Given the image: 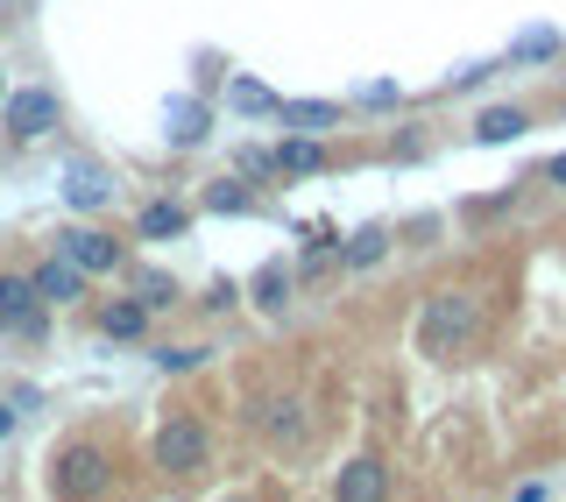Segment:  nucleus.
Instances as JSON below:
<instances>
[{
    "mask_svg": "<svg viewBox=\"0 0 566 502\" xmlns=\"http://www.w3.org/2000/svg\"><path fill=\"white\" fill-rule=\"evenodd\" d=\"M206 453H212V439H206L199 418H170L164 432H156V468L164 474H199Z\"/></svg>",
    "mask_w": 566,
    "mask_h": 502,
    "instance_id": "f257e3e1",
    "label": "nucleus"
},
{
    "mask_svg": "<svg viewBox=\"0 0 566 502\" xmlns=\"http://www.w3.org/2000/svg\"><path fill=\"white\" fill-rule=\"evenodd\" d=\"M468 333H474V297L468 291H447V297L424 304V326H418L424 354H447V339H468Z\"/></svg>",
    "mask_w": 566,
    "mask_h": 502,
    "instance_id": "f03ea898",
    "label": "nucleus"
},
{
    "mask_svg": "<svg viewBox=\"0 0 566 502\" xmlns=\"http://www.w3.org/2000/svg\"><path fill=\"white\" fill-rule=\"evenodd\" d=\"M0 106H8V128L22 135V142H35V135L57 128V100H50V93H8Z\"/></svg>",
    "mask_w": 566,
    "mask_h": 502,
    "instance_id": "7ed1b4c3",
    "label": "nucleus"
},
{
    "mask_svg": "<svg viewBox=\"0 0 566 502\" xmlns=\"http://www.w3.org/2000/svg\"><path fill=\"white\" fill-rule=\"evenodd\" d=\"M57 489H64V495H93V489H106V460L93 453V446H71V453L57 460Z\"/></svg>",
    "mask_w": 566,
    "mask_h": 502,
    "instance_id": "20e7f679",
    "label": "nucleus"
},
{
    "mask_svg": "<svg viewBox=\"0 0 566 502\" xmlns=\"http://www.w3.org/2000/svg\"><path fill=\"white\" fill-rule=\"evenodd\" d=\"M64 262H78V276H85V269L106 276V269H120V248L106 234H85V227H78V234H64Z\"/></svg>",
    "mask_w": 566,
    "mask_h": 502,
    "instance_id": "39448f33",
    "label": "nucleus"
},
{
    "mask_svg": "<svg viewBox=\"0 0 566 502\" xmlns=\"http://www.w3.org/2000/svg\"><path fill=\"white\" fill-rule=\"evenodd\" d=\"M276 121L297 128V135H326L333 121H340V106H326V100H276Z\"/></svg>",
    "mask_w": 566,
    "mask_h": 502,
    "instance_id": "423d86ee",
    "label": "nucleus"
},
{
    "mask_svg": "<svg viewBox=\"0 0 566 502\" xmlns=\"http://www.w3.org/2000/svg\"><path fill=\"white\" fill-rule=\"evenodd\" d=\"M64 199L78 206V212H93V206L114 199V185H106V170H93V164H71L64 170Z\"/></svg>",
    "mask_w": 566,
    "mask_h": 502,
    "instance_id": "0eeeda50",
    "label": "nucleus"
},
{
    "mask_svg": "<svg viewBox=\"0 0 566 502\" xmlns=\"http://www.w3.org/2000/svg\"><path fill=\"white\" fill-rule=\"evenodd\" d=\"M389 489V481H382V468H376V460H347V468H340V481H333V495H340V502H376Z\"/></svg>",
    "mask_w": 566,
    "mask_h": 502,
    "instance_id": "6e6552de",
    "label": "nucleus"
},
{
    "mask_svg": "<svg viewBox=\"0 0 566 502\" xmlns=\"http://www.w3.org/2000/svg\"><path fill=\"white\" fill-rule=\"evenodd\" d=\"M0 318L35 333V283L29 276H0Z\"/></svg>",
    "mask_w": 566,
    "mask_h": 502,
    "instance_id": "1a4fd4ad",
    "label": "nucleus"
},
{
    "mask_svg": "<svg viewBox=\"0 0 566 502\" xmlns=\"http://www.w3.org/2000/svg\"><path fill=\"white\" fill-rule=\"evenodd\" d=\"M29 283H35V297H50V304H71V297H78V262H43Z\"/></svg>",
    "mask_w": 566,
    "mask_h": 502,
    "instance_id": "9d476101",
    "label": "nucleus"
},
{
    "mask_svg": "<svg viewBox=\"0 0 566 502\" xmlns=\"http://www.w3.org/2000/svg\"><path fill=\"white\" fill-rule=\"evenodd\" d=\"M262 432H270V439H305V404H297V397L262 404Z\"/></svg>",
    "mask_w": 566,
    "mask_h": 502,
    "instance_id": "9b49d317",
    "label": "nucleus"
},
{
    "mask_svg": "<svg viewBox=\"0 0 566 502\" xmlns=\"http://www.w3.org/2000/svg\"><path fill=\"white\" fill-rule=\"evenodd\" d=\"M99 326L114 333V339H135L142 326H149V304H142V297H135V304H106V318H99Z\"/></svg>",
    "mask_w": 566,
    "mask_h": 502,
    "instance_id": "f8f14e48",
    "label": "nucleus"
},
{
    "mask_svg": "<svg viewBox=\"0 0 566 502\" xmlns=\"http://www.w3.org/2000/svg\"><path fill=\"white\" fill-rule=\"evenodd\" d=\"M270 164H276V170H318L326 156H318V142H312V135H297V142H283Z\"/></svg>",
    "mask_w": 566,
    "mask_h": 502,
    "instance_id": "ddd939ff",
    "label": "nucleus"
},
{
    "mask_svg": "<svg viewBox=\"0 0 566 502\" xmlns=\"http://www.w3.org/2000/svg\"><path fill=\"white\" fill-rule=\"evenodd\" d=\"M170 135L177 142H199L206 135V106L199 100H170Z\"/></svg>",
    "mask_w": 566,
    "mask_h": 502,
    "instance_id": "4468645a",
    "label": "nucleus"
},
{
    "mask_svg": "<svg viewBox=\"0 0 566 502\" xmlns=\"http://www.w3.org/2000/svg\"><path fill=\"white\" fill-rule=\"evenodd\" d=\"M482 142H517L524 135V114L517 106H495V114H482V128H474Z\"/></svg>",
    "mask_w": 566,
    "mask_h": 502,
    "instance_id": "2eb2a0df",
    "label": "nucleus"
},
{
    "mask_svg": "<svg viewBox=\"0 0 566 502\" xmlns=\"http://www.w3.org/2000/svg\"><path fill=\"white\" fill-rule=\"evenodd\" d=\"M142 234H149V241L185 234V212H177V206H142Z\"/></svg>",
    "mask_w": 566,
    "mask_h": 502,
    "instance_id": "dca6fc26",
    "label": "nucleus"
},
{
    "mask_svg": "<svg viewBox=\"0 0 566 502\" xmlns=\"http://www.w3.org/2000/svg\"><path fill=\"white\" fill-rule=\"evenodd\" d=\"M234 106H241V114H276V93L255 85V79H234Z\"/></svg>",
    "mask_w": 566,
    "mask_h": 502,
    "instance_id": "f3484780",
    "label": "nucleus"
},
{
    "mask_svg": "<svg viewBox=\"0 0 566 502\" xmlns=\"http://www.w3.org/2000/svg\"><path fill=\"white\" fill-rule=\"evenodd\" d=\"M283 297H291V276H283V269H262V276H255V304L283 312Z\"/></svg>",
    "mask_w": 566,
    "mask_h": 502,
    "instance_id": "a211bd4d",
    "label": "nucleus"
},
{
    "mask_svg": "<svg viewBox=\"0 0 566 502\" xmlns=\"http://www.w3.org/2000/svg\"><path fill=\"white\" fill-rule=\"evenodd\" d=\"M206 206H212V212H248V191H241V185H212Z\"/></svg>",
    "mask_w": 566,
    "mask_h": 502,
    "instance_id": "6ab92c4d",
    "label": "nucleus"
},
{
    "mask_svg": "<svg viewBox=\"0 0 566 502\" xmlns=\"http://www.w3.org/2000/svg\"><path fill=\"white\" fill-rule=\"evenodd\" d=\"M177 291H170V276H142V304H149V312H156V304H170Z\"/></svg>",
    "mask_w": 566,
    "mask_h": 502,
    "instance_id": "aec40b11",
    "label": "nucleus"
},
{
    "mask_svg": "<svg viewBox=\"0 0 566 502\" xmlns=\"http://www.w3.org/2000/svg\"><path fill=\"white\" fill-rule=\"evenodd\" d=\"M382 255V234H354V248H347V262H376Z\"/></svg>",
    "mask_w": 566,
    "mask_h": 502,
    "instance_id": "412c9836",
    "label": "nucleus"
},
{
    "mask_svg": "<svg viewBox=\"0 0 566 502\" xmlns=\"http://www.w3.org/2000/svg\"><path fill=\"white\" fill-rule=\"evenodd\" d=\"M156 362H164V368H199V347H164Z\"/></svg>",
    "mask_w": 566,
    "mask_h": 502,
    "instance_id": "4be33fe9",
    "label": "nucleus"
},
{
    "mask_svg": "<svg viewBox=\"0 0 566 502\" xmlns=\"http://www.w3.org/2000/svg\"><path fill=\"white\" fill-rule=\"evenodd\" d=\"M8 432H14V410H8V404H0V439H8Z\"/></svg>",
    "mask_w": 566,
    "mask_h": 502,
    "instance_id": "5701e85b",
    "label": "nucleus"
},
{
    "mask_svg": "<svg viewBox=\"0 0 566 502\" xmlns=\"http://www.w3.org/2000/svg\"><path fill=\"white\" fill-rule=\"evenodd\" d=\"M553 185H566V156H553Z\"/></svg>",
    "mask_w": 566,
    "mask_h": 502,
    "instance_id": "b1692460",
    "label": "nucleus"
},
{
    "mask_svg": "<svg viewBox=\"0 0 566 502\" xmlns=\"http://www.w3.org/2000/svg\"><path fill=\"white\" fill-rule=\"evenodd\" d=\"M0 100H8V79H0Z\"/></svg>",
    "mask_w": 566,
    "mask_h": 502,
    "instance_id": "393cba45",
    "label": "nucleus"
},
{
    "mask_svg": "<svg viewBox=\"0 0 566 502\" xmlns=\"http://www.w3.org/2000/svg\"><path fill=\"white\" fill-rule=\"evenodd\" d=\"M0 326H8V318H0Z\"/></svg>",
    "mask_w": 566,
    "mask_h": 502,
    "instance_id": "a878e982",
    "label": "nucleus"
}]
</instances>
